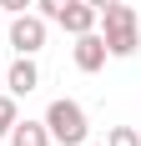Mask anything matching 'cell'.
Wrapping results in <instances>:
<instances>
[{"mask_svg":"<svg viewBox=\"0 0 141 146\" xmlns=\"http://www.w3.org/2000/svg\"><path fill=\"white\" fill-rule=\"evenodd\" d=\"M96 20L106 25V30H101V40H106V50H111V56H136V45H141V15L131 10L126 0L106 5Z\"/></svg>","mask_w":141,"mask_h":146,"instance_id":"obj_1","label":"cell"},{"mask_svg":"<svg viewBox=\"0 0 141 146\" xmlns=\"http://www.w3.org/2000/svg\"><path fill=\"white\" fill-rule=\"evenodd\" d=\"M45 131H51V141H61V146H81L86 136H91V121H86L81 101L56 96V101L45 106Z\"/></svg>","mask_w":141,"mask_h":146,"instance_id":"obj_2","label":"cell"},{"mask_svg":"<svg viewBox=\"0 0 141 146\" xmlns=\"http://www.w3.org/2000/svg\"><path fill=\"white\" fill-rule=\"evenodd\" d=\"M10 45H15V56H35L45 45V15H30V10H20L10 20Z\"/></svg>","mask_w":141,"mask_h":146,"instance_id":"obj_3","label":"cell"},{"mask_svg":"<svg viewBox=\"0 0 141 146\" xmlns=\"http://www.w3.org/2000/svg\"><path fill=\"white\" fill-rule=\"evenodd\" d=\"M106 56H111V50H106V40H101L96 30H86V35H76V71H101V66H106Z\"/></svg>","mask_w":141,"mask_h":146,"instance_id":"obj_4","label":"cell"},{"mask_svg":"<svg viewBox=\"0 0 141 146\" xmlns=\"http://www.w3.org/2000/svg\"><path fill=\"white\" fill-rule=\"evenodd\" d=\"M5 86H10V96H30V91L41 86L35 60H30V56H15V60H10V71H5Z\"/></svg>","mask_w":141,"mask_h":146,"instance_id":"obj_5","label":"cell"},{"mask_svg":"<svg viewBox=\"0 0 141 146\" xmlns=\"http://www.w3.org/2000/svg\"><path fill=\"white\" fill-rule=\"evenodd\" d=\"M96 5H86V0H70V5H66V10H61V20H56V25L61 30H70V35H86V30H96Z\"/></svg>","mask_w":141,"mask_h":146,"instance_id":"obj_6","label":"cell"},{"mask_svg":"<svg viewBox=\"0 0 141 146\" xmlns=\"http://www.w3.org/2000/svg\"><path fill=\"white\" fill-rule=\"evenodd\" d=\"M10 146H51L45 121H15L10 126Z\"/></svg>","mask_w":141,"mask_h":146,"instance_id":"obj_7","label":"cell"},{"mask_svg":"<svg viewBox=\"0 0 141 146\" xmlns=\"http://www.w3.org/2000/svg\"><path fill=\"white\" fill-rule=\"evenodd\" d=\"M106 146H141V131H131V126H111V131H106Z\"/></svg>","mask_w":141,"mask_h":146,"instance_id":"obj_8","label":"cell"},{"mask_svg":"<svg viewBox=\"0 0 141 146\" xmlns=\"http://www.w3.org/2000/svg\"><path fill=\"white\" fill-rule=\"evenodd\" d=\"M20 121V111H15V96H0V136H10V126Z\"/></svg>","mask_w":141,"mask_h":146,"instance_id":"obj_9","label":"cell"},{"mask_svg":"<svg viewBox=\"0 0 141 146\" xmlns=\"http://www.w3.org/2000/svg\"><path fill=\"white\" fill-rule=\"evenodd\" d=\"M35 5H41V15H45V20H61V10H66L70 0H35Z\"/></svg>","mask_w":141,"mask_h":146,"instance_id":"obj_10","label":"cell"},{"mask_svg":"<svg viewBox=\"0 0 141 146\" xmlns=\"http://www.w3.org/2000/svg\"><path fill=\"white\" fill-rule=\"evenodd\" d=\"M35 0H0V10H10V15H20V10H30Z\"/></svg>","mask_w":141,"mask_h":146,"instance_id":"obj_11","label":"cell"},{"mask_svg":"<svg viewBox=\"0 0 141 146\" xmlns=\"http://www.w3.org/2000/svg\"><path fill=\"white\" fill-rule=\"evenodd\" d=\"M86 5H96V10H106V5H116V0H86Z\"/></svg>","mask_w":141,"mask_h":146,"instance_id":"obj_12","label":"cell"}]
</instances>
